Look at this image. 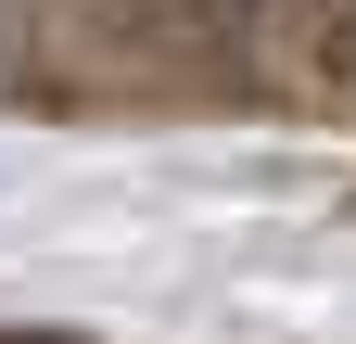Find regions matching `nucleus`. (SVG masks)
<instances>
[{
  "mask_svg": "<svg viewBox=\"0 0 356 344\" xmlns=\"http://www.w3.org/2000/svg\"><path fill=\"white\" fill-rule=\"evenodd\" d=\"M0 344H89V331H0Z\"/></svg>",
  "mask_w": 356,
  "mask_h": 344,
  "instance_id": "nucleus-1",
  "label": "nucleus"
}]
</instances>
